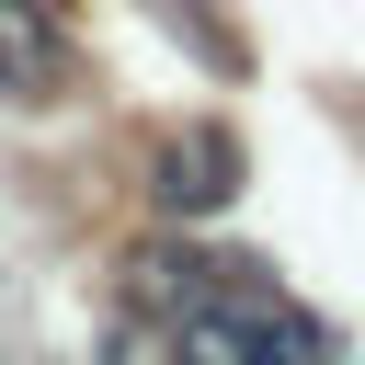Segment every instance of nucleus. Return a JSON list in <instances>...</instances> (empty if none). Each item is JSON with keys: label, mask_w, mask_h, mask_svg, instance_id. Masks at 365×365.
<instances>
[{"label": "nucleus", "mask_w": 365, "mask_h": 365, "mask_svg": "<svg viewBox=\"0 0 365 365\" xmlns=\"http://www.w3.org/2000/svg\"><path fill=\"white\" fill-rule=\"evenodd\" d=\"M205 274H217V262H205ZM171 365H331V331H319L297 297H274V285H251V274L228 262L217 285L182 297Z\"/></svg>", "instance_id": "f257e3e1"}, {"label": "nucleus", "mask_w": 365, "mask_h": 365, "mask_svg": "<svg viewBox=\"0 0 365 365\" xmlns=\"http://www.w3.org/2000/svg\"><path fill=\"white\" fill-rule=\"evenodd\" d=\"M240 171H251V148H240V125L228 114H182V125H160V148H148V205L160 217H228L240 205Z\"/></svg>", "instance_id": "f03ea898"}, {"label": "nucleus", "mask_w": 365, "mask_h": 365, "mask_svg": "<svg viewBox=\"0 0 365 365\" xmlns=\"http://www.w3.org/2000/svg\"><path fill=\"white\" fill-rule=\"evenodd\" d=\"M80 91V57H68V34L46 23V0H0V103L11 114H46V103H68Z\"/></svg>", "instance_id": "7ed1b4c3"}]
</instances>
